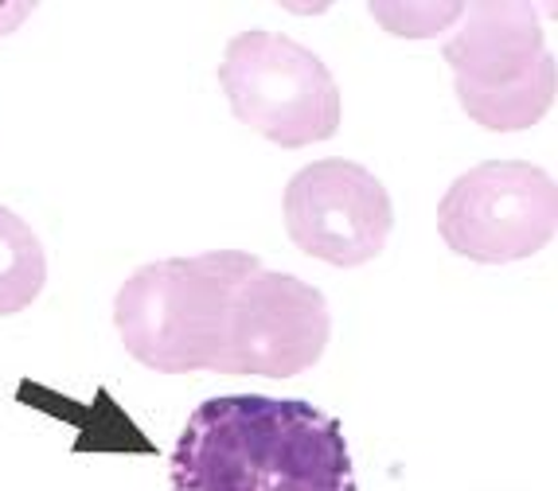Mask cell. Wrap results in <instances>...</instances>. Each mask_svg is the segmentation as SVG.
<instances>
[{
    "instance_id": "9",
    "label": "cell",
    "mask_w": 558,
    "mask_h": 491,
    "mask_svg": "<svg viewBox=\"0 0 558 491\" xmlns=\"http://www.w3.org/2000/svg\"><path fill=\"white\" fill-rule=\"evenodd\" d=\"M367 12H372L391 36L429 39V36H438V32L453 28L457 20L465 16V4H453V0H449V4H372Z\"/></svg>"
},
{
    "instance_id": "3",
    "label": "cell",
    "mask_w": 558,
    "mask_h": 491,
    "mask_svg": "<svg viewBox=\"0 0 558 491\" xmlns=\"http://www.w3.org/2000/svg\"><path fill=\"white\" fill-rule=\"evenodd\" d=\"M453 66L457 102L481 130L539 125L558 98V63L547 51L539 9L523 0L465 4L461 28L441 47Z\"/></svg>"
},
{
    "instance_id": "2",
    "label": "cell",
    "mask_w": 558,
    "mask_h": 491,
    "mask_svg": "<svg viewBox=\"0 0 558 491\" xmlns=\"http://www.w3.org/2000/svg\"><path fill=\"white\" fill-rule=\"evenodd\" d=\"M258 269L262 261L246 250H207L141 266L113 300V324L125 352L160 375H219L234 297Z\"/></svg>"
},
{
    "instance_id": "7",
    "label": "cell",
    "mask_w": 558,
    "mask_h": 491,
    "mask_svg": "<svg viewBox=\"0 0 558 491\" xmlns=\"http://www.w3.org/2000/svg\"><path fill=\"white\" fill-rule=\"evenodd\" d=\"M328 335L332 316L317 285L278 269H258L242 281L234 297L227 359L219 375L293 379L325 355Z\"/></svg>"
},
{
    "instance_id": "1",
    "label": "cell",
    "mask_w": 558,
    "mask_h": 491,
    "mask_svg": "<svg viewBox=\"0 0 558 491\" xmlns=\"http://www.w3.org/2000/svg\"><path fill=\"white\" fill-rule=\"evenodd\" d=\"M172 491H360L344 426L301 398L219 394L172 449Z\"/></svg>"
},
{
    "instance_id": "6",
    "label": "cell",
    "mask_w": 558,
    "mask_h": 491,
    "mask_svg": "<svg viewBox=\"0 0 558 491\" xmlns=\"http://www.w3.org/2000/svg\"><path fill=\"white\" fill-rule=\"evenodd\" d=\"M395 207L375 172L355 160H317L286 187V231L298 250L328 266L355 269L383 254Z\"/></svg>"
},
{
    "instance_id": "4",
    "label": "cell",
    "mask_w": 558,
    "mask_h": 491,
    "mask_svg": "<svg viewBox=\"0 0 558 491\" xmlns=\"http://www.w3.org/2000/svg\"><path fill=\"white\" fill-rule=\"evenodd\" d=\"M219 86L242 125L281 149H305L340 130V86L298 39L251 28L234 36L219 63Z\"/></svg>"
},
{
    "instance_id": "5",
    "label": "cell",
    "mask_w": 558,
    "mask_h": 491,
    "mask_svg": "<svg viewBox=\"0 0 558 491\" xmlns=\"http://www.w3.org/2000/svg\"><path fill=\"white\" fill-rule=\"evenodd\" d=\"M438 234L476 266H508L558 234V180L527 160H484L449 184Z\"/></svg>"
},
{
    "instance_id": "8",
    "label": "cell",
    "mask_w": 558,
    "mask_h": 491,
    "mask_svg": "<svg viewBox=\"0 0 558 491\" xmlns=\"http://www.w3.org/2000/svg\"><path fill=\"white\" fill-rule=\"evenodd\" d=\"M47 254L24 219L0 207V316H16L44 293Z\"/></svg>"
}]
</instances>
